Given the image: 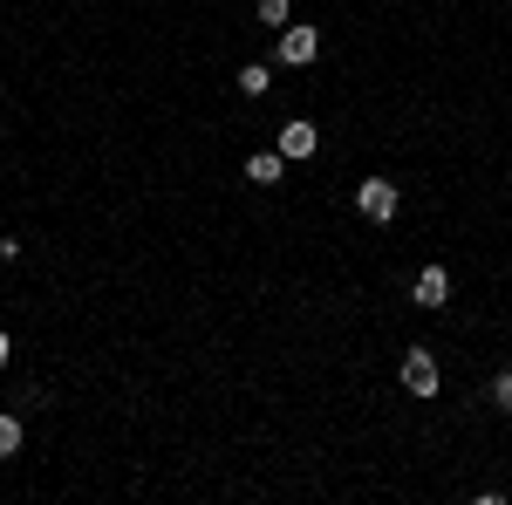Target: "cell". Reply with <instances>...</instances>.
Returning a JSON list of instances; mask_svg holds the SVG:
<instances>
[{
    "label": "cell",
    "mask_w": 512,
    "mask_h": 505,
    "mask_svg": "<svg viewBox=\"0 0 512 505\" xmlns=\"http://www.w3.org/2000/svg\"><path fill=\"white\" fill-rule=\"evenodd\" d=\"M280 171H287V157H280V151H253V157H246V185H280Z\"/></svg>",
    "instance_id": "cell-6"
},
{
    "label": "cell",
    "mask_w": 512,
    "mask_h": 505,
    "mask_svg": "<svg viewBox=\"0 0 512 505\" xmlns=\"http://www.w3.org/2000/svg\"><path fill=\"white\" fill-rule=\"evenodd\" d=\"M21 451V417H0V458H14Z\"/></svg>",
    "instance_id": "cell-9"
},
{
    "label": "cell",
    "mask_w": 512,
    "mask_h": 505,
    "mask_svg": "<svg viewBox=\"0 0 512 505\" xmlns=\"http://www.w3.org/2000/svg\"><path fill=\"white\" fill-rule=\"evenodd\" d=\"M403 389L410 396H437V355L431 349H403Z\"/></svg>",
    "instance_id": "cell-4"
},
{
    "label": "cell",
    "mask_w": 512,
    "mask_h": 505,
    "mask_svg": "<svg viewBox=\"0 0 512 505\" xmlns=\"http://www.w3.org/2000/svg\"><path fill=\"white\" fill-rule=\"evenodd\" d=\"M7 355H14V342H7V335H0V369H7Z\"/></svg>",
    "instance_id": "cell-12"
},
{
    "label": "cell",
    "mask_w": 512,
    "mask_h": 505,
    "mask_svg": "<svg viewBox=\"0 0 512 505\" xmlns=\"http://www.w3.org/2000/svg\"><path fill=\"white\" fill-rule=\"evenodd\" d=\"M14 253H21V239H7V233H0V260H14Z\"/></svg>",
    "instance_id": "cell-11"
},
{
    "label": "cell",
    "mask_w": 512,
    "mask_h": 505,
    "mask_svg": "<svg viewBox=\"0 0 512 505\" xmlns=\"http://www.w3.org/2000/svg\"><path fill=\"white\" fill-rule=\"evenodd\" d=\"M280 157H287V164H301V157H315L321 151V130L308 117H294V123H280V144H274Z\"/></svg>",
    "instance_id": "cell-3"
},
{
    "label": "cell",
    "mask_w": 512,
    "mask_h": 505,
    "mask_svg": "<svg viewBox=\"0 0 512 505\" xmlns=\"http://www.w3.org/2000/svg\"><path fill=\"white\" fill-rule=\"evenodd\" d=\"M253 14H260L267 28H287V21H294V0H253Z\"/></svg>",
    "instance_id": "cell-8"
},
{
    "label": "cell",
    "mask_w": 512,
    "mask_h": 505,
    "mask_svg": "<svg viewBox=\"0 0 512 505\" xmlns=\"http://www.w3.org/2000/svg\"><path fill=\"white\" fill-rule=\"evenodd\" d=\"M492 403H499V410H512V369H506V376H492Z\"/></svg>",
    "instance_id": "cell-10"
},
{
    "label": "cell",
    "mask_w": 512,
    "mask_h": 505,
    "mask_svg": "<svg viewBox=\"0 0 512 505\" xmlns=\"http://www.w3.org/2000/svg\"><path fill=\"white\" fill-rule=\"evenodd\" d=\"M315 55H321V35L308 21H287V28H280V62H287V69H308Z\"/></svg>",
    "instance_id": "cell-2"
},
{
    "label": "cell",
    "mask_w": 512,
    "mask_h": 505,
    "mask_svg": "<svg viewBox=\"0 0 512 505\" xmlns=\"http://www.w3.org/2000/svg\"><path fill=\"white\" fill-rule=\"evenodd\" d=\"M355 212L376 219V226H390L396 212H403V192H396L390 178H362V185H355Z\"/></svg>",
    "instance_id": "cell-1"
},
{
    "label": "cell",
    "mask_w": 512,
    "mask_h": 505,
    "mask_svg": "<svg viewBox=\"0 0 512 505\" xmlns=\"http://www.w3.org/2000/svg\"><path fill=\"white\" fill-rule=\"evenodd\" d=\"M267 82H274L267 62H246V69H239V96H267Z\"/></svg>",
    "instance_id": "cell-7"
},
{
    "label": "cell",
    "mask_w": 512,
    "mask_h": 505,
    "mask_svg": "<svg viewBox=\"0 0 512 505\" xmlns=\"http://www.w3.org/2000/svg\"><path fill=\"white\" fill-rule=\"evenodd\" d=\"M410 301H417V308H444V301H451V273L424 267V273H417V287H410Z\"/></svg>",
    "instance_id": "cell-5"
}]
</instances>
